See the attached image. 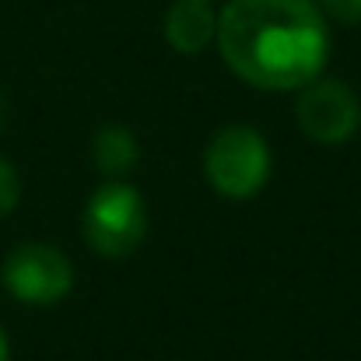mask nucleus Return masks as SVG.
Masks as SVG:
<instances>
[{"instance_id": "nucleus-11", "label": "nucleus", "mask_w": 361, "mask_h": 361, "mask_svg": "<svg viewBox=\"0 0 361 361\" xmlns=\"http://www.w3.org/2000/svg\"><path fill=\"white\" fill-rule=\"evenodd\" d=\"M4 113H7V106H4V99H0V126H4Z\"/></svg>"}, {"instance_id": "nucleus-1", "label": "nucleus", "mask_w": 361, "mask_h": 361, "mask_svg": "<svg viewBox=\"0 0 361 361\" xmlns=\"http://www.w3.org/2000/svg\"><path fill=\"white\" fill-rule=\"evenodd\" d=\"M218 49L245 85L298 92L326 67V14L316 0H228L218 14Z\"/></svg>"}, {"instance_id": "nucleus-7", "label": "nucleus", "mask_w": 361, "mask_h": 361, "mask_svg": "<svg viewBox=\"0 0 361 361\" xmlns=\"http://www.w3.org/2000/svg\"><path fill=\"white\" fill-rule=\"evenodd\" d=\"M92 154H95V165L106 172V176H123L137 165L140 158V144L133 137V130H126L120 123H109L95 133L92 140Z\"/></svg>"}, {"instance_id": "nucleus-12", "label": "nucleus", "mask_w": 361, "mask_h": 361, "mask_svg": "<svg viewBox=\"0 0 361 361\" xmlns=\"http://www.w3.org/2000/svg\"><path fill=\"white\" fill-rule=\"evenodd\" d=\"M211 4H214V0H211Z\"/></svg>"}, {"instance_id": "nucleus-5", "label": "nucleus", "mask_w": 361, "mask_h": 361, "mask_svg": "<svg viewBox=\"0 0 361 361\" xmlns=\"http://www.w3.org/2000/svg\"><path fill=\"white\" fill-rule=\"evenodd\" d=\"M295 120L302 126V133L316 144H344L358 133L361 102L344 81L319 74L316 81L298 88Z\"/></svg>"}, {"instance_id": "nucleus-4", "label": "nucleus", "mask_w": 361, "mask_h": 361, "mask_svg": "<svg viewBox=\"0 0 361 361\" xmlns=\"http://www.w3.org/2000/svg\"><path fill=\"white\" fill-rule=\"evenodd\" d=\"M4 288L25 305H56L74 288L71 259L46 242H21L4 259Z\"/></svg>"}, {"instance_id": "nucleus-2", "label": "nucleus", "mask_w": 361, "mask_h": 361, "mask_svg": "<svg viewBox=\"0 0 361 361\" xmlns=\"http://www.w3.org/2000/svg\"><path fill=\"white\" fill-rule=\"evenodd\" d=\"M270 144L256 126H221L204 151V176L214 193L228 200L256 197L270 179Z\"/></svg>"}, {"instance_id": "nucleus-3", "label": "nucleus", "mask_w": 361, "mask_h": 361, "mask_svg": "<svg viewBox=\"0 0 361 361\" xmlns=\"http://www.w3.org/2000/svg\"><path fill=\"white\" fill-rule=\"evenodd\" d=\"M144 232H147V207L130 183H106L92 193L85 207V239L99 256L106 259L130 256L144 242Z\"/></svg>"}, {"instance_id": "nucleus-10", "label": "nucleus", "mask_w": 361, "mask_h": 361, "mask_svg": "<svg viewBox=\"0 0 361 361\" xmlns=\"http://www.w3.org/2000/svg\"><path fill=\"white\" fill-rule=\"evenodd\" d=\"M0 361H11V344H7L4 330H0Z\"/></svg>"}, {"instance_id": "nucleus-8", "label": "nucleus", "mask_w": 361, "mask_h": 361, "mask_svg": "<svg viewBox=\"0 0 361 361\" xmlns=\"http://www.w3.org/2000/svg\"><path fill=\"white\" fill-rule=\"evenodd\" d=\"M21 200V179L14 172V165L0 154V218H7Z\"/></svg>"}, {"instance_id": "nucleus-9", "label": "nucleus", "mask_w": 361, "mask_h": 361, "mask_svg": "<svg viewBox=\"0 0 361 361\" xmlns=\"http://www.w3.org/2000/svg\"><path fill=\"white\" fill-rule=\"evenodd\" d=\"M319 11L341 25H361V0H316Z\"/></svg>"}, {"instance_id": "nucleus-6", "label": "nucleus", "mask_w": 361, "mask_h": 361, "mask_svg": "<svg viewBox=\"0 0 361 361\" xmlns=\"http://www.w3.org/2000/svg\"><path fill=\"white\" fill-rule=\"evenodd\" d=\"M165 39L176 53H204L218 39V14L211 0H176L165 14Z\"/></svg>"}]
</instances>
